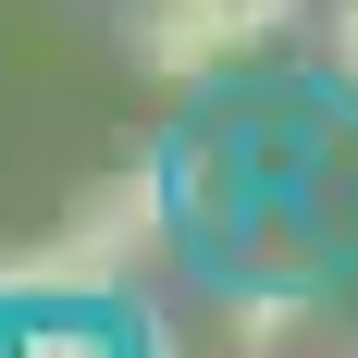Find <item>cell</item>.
I'll list each match as a JSON object with an SVG mask.
<instances>
[{
  "label": "cell",
  "mask_w": 358,
  "mask_h": 358,
  "mask_svg": "<svg viewBox=\"0 0 358 358\" xmlns=\"http://www.w3.org/2000/svg\"><path fill=\"white\" fill-rule=\"evenodd\" d=\"M136 62L161 74V87H210V74H235V50H222L185 0H148V13H136Z\"/></svg>",
  "instance_id": "obj_3"
},
{
  "label": "cell",
  "mask_w": 358,
  "mask_h": 358,
  "mask_svg": "<svg viewBox=\"0 0 358 358\" xmlns=\"http://www.w3.org/2000/svg\"><path fill=\"white\" fill-rule=\"evenodd\" d=\"M185 235L173 210V161H124V173H87L62 198V248L99 272V296H124L136 272H161V248Z\"/></svg>",
  "instance_id": "obj_1"
},
{
  "label": "cell",
  "mask_w": 358,
  "mask_h": 358,
  "mask_svg": "<svg viewBox=\"0 0 358 358\" xmlns=\"http://www.w3.org/2000/svg\"><path fill=\"white\" fill-rule=\"evenodd\" d=\"M185 13H198V25H210L222 50H235V62H259V50H272V37L296 25V0H185Z\"/></svg>",
  "instance_id": "obj_5"
},
{
  "label": "cell",
  "mask_w": 358,
  "mask_h": 358,
  "mask_svg": "<svg viewBox=\"0 0 358 358\" xmlns=\"http://www.w3.org/2000/svg\"><path fill=\"white\" fill-rule=\"evenodd\" d=\"M0 358H136V334L99 322V309H25L0 334Z\"/></svg>",
  "instance_id": "obj_4"
},
{
  "label": "cell",
  "mask_w": 358,
  "mask_h": 358,
  "mask_svg": "<svg viewBox=\"0 0 358 358\" xmlns=\"http://www.w3.org/2000/svg\"><path fill=\"white\" fill-rule=\"evenodd\" d=\"M334 74L358 87V0H334Z\"/></svg>",
  "instance_id": "obj_6"
},
{
  "label": "cell",
  "mask_w": 358,
  "mask_h": 358,
  "mask_svg": "<svg viewBox=\"0 0 358 358\" xmlns=\"http://www.w3.org/2000/svg\"><path fill=\"white\" fill-rule=\"evenodd\" d=\"M309 309H322V285H296V272H222V358H285Z\"/></svg>",
  "instance_id": "obj_2"
}]
</instances>
